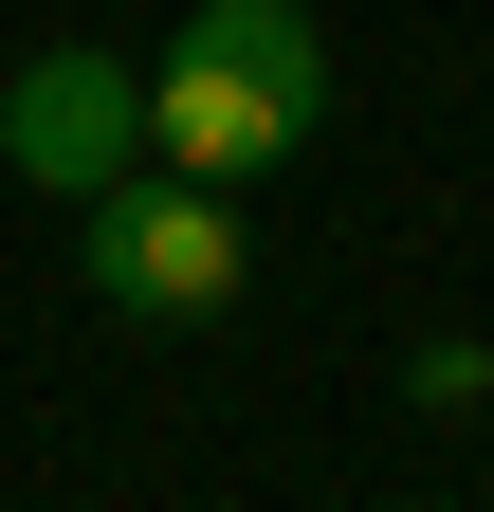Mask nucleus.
Listing matches in <instances>:
<instances>
[{
  "label": "nucleus",
  "mask_w": 494,
  "mask_h": 512,
  "mask_svg": "<svg viewBox=\"0 0 494 512\" xmlns=\"http://www.w3.org/2000/svg\"><path fill=\"white\" fill-rule=\"evenodd\" d=\"M330 128V37L293 19V0H183L165 74H147V165L183 183H257Z\"/></svg>",
  "instance_id": "f257e3e1"
},
{
  "label": "nucleus",
  "mask_w": 494,
  "mask_h": 512,
  "mask_svg": "<svg viewBox=\"0 0 494 512\" xmlns=\"http://www.w3.org/2000/svg\"><path fill=\"white\" fill-rule=\"evenodd\" d=\"M74 275L129 311V330H220L257 238H238V183H183V165H129L74 202Z\"/></svg>",
  "instance_id": "f03ea898"
},
{
  "label": "nucleus",
  "mask_w": 494,
  "mask_h": 512,
  "mask_svg": "<svg viewBox=\"0 0 494 512\" xmlns=\"http://www.w3.org/2000/svg\"><path fill=\"white\" fill-rule=\"evenodd\" d=\"M0 165H19L37 202L129 183V165H147V74H129V55H92V37H37L19 74H0Z\"/></svg>",
  "instance_id": "7ed1b4c3"
},
{
  "label": "nucleus",
  "mask_w": 494,
  "mask_h": 512,
  "mask_svg": "<svg viewBox=\"0 0 494 512\" xmlns=\"http://www.w3.org/2000/svg\"><path fill=\"white\" fill-rule=\"evenodd\" d=\"M403 403H440V421H476V403H494V348H421V366H403Z\"/></svg>",
  "instance_id": "20e7f679"
},
{
  "label": "nucleus",
  "mask_w": 494,
  "mask_h": 512,
  "mask_svg": "<svg viewBox=\"0 0 494 512\" xmlns=\"http://www.w3.org/2000/svg\"><path fill=\"white\" fill-rule=\"evenodd\" d=\"M403 512H440V494H403Z\"/></svg>",
  "instance_id": "39448f33"
}]
</instances>
